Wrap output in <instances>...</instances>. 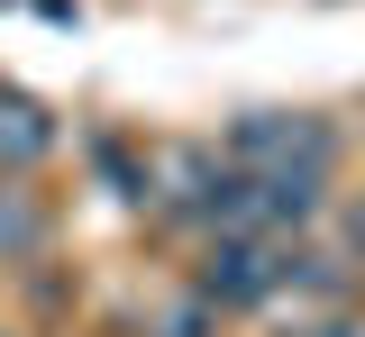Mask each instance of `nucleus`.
Segmentation results:
<instances>
[{
  "label": "nucleus",
  "mask_w": 365,
  "mask_h": 337,
  "mask_svg": "<svg viewBox=\"0 0 365 337\" xmlns=\"http://www.w3.org/2000/svg\"><path fill=\"white\" fill-rule=\"evenodd\" d=\"M210 319H220V310H210V301L192 291L182 310H165V319H155V337H210Z\"/></svg>",
  "instance_id": "6"
},
{
  "label": "nucleus",
  "mask_w": 365,
  "mask_h": 337,
  "mask_svg": "<svg viewBox=\"0 0 365 337\" xmlns=\"http://www.w3.org/2000/svg\"><path fill=\"white\" fill-rule=\"evenodd\" d=\"M46 246V210L28 192H9V173H0V264H28Z\"/></svg>",
  "instance_id": "5"
},
{
  "label": "nucleus",
  "mask_w": 365,
  "mask_h": 337,
  "mask_svg": "<svg viewBox=\"0 0 365 337\" xmlns=\"http://www.w3.org/2000/svg\"><path fill=\"white\" fill-rule=\"evenodd\" d=\"M46 155H55V109L37 92H0V173L19 183V173H37Z\"/></svg>",
  "instance_id": "4"
},
{
  "label": "nucleus",
  "mask_w": 365,
  "mask_h": 337,
  "mask_svg": "<svg viewBox=\"0 0 365 337\" xmlns=\"http://www.w3.org/2000/svg\"><path fill=\"white\" fill-rule=\"evenodd\" d=\"M0 337H9V328H0Z\"/></svg>",
  "instance_id": "8"
},
{
  "label": "nucleus",
  "mask_w": 365,
  "mask_h": 337,
  "mask_svg": "<svg viewBox=\"0 0 365 337\" xmlns=\"http://www.w3.org/2000/svg\"><path fill=\"white\" fill-rule=\"evenodd\" d=\"M228 164H247V173H329L338 164V128L311 119V109H247V119H228Z\"/></svg>",
  "instance_id": "1"
},
{
  "label": "nucleus",
  "mask_w": 365,
  "mask_h": 337,
  "mask_svg": "<svg viewBox=\"0 0 365 337\" xmlns=\"http://www.w3.org/2000/svg\"><path fill=\"white\" fill-rule=\"evenodd\" d=\"M220 183H228V155H210V146H165V155H155V173H146L155 210H165V219H192V228H210Z\"/></svg>",
  "instance_id": "3"
},
{
  "label": "nucleus",
  "mask_w": 365,
  "mask_h": 337,
  "mask_svg": "<svg viewBox=\"0 0 365 337\" xmlns=\"http://www.w3.org/2000/svg\"><path fill=\"white\" fill-rule=\"evenodd\" d=\"M292 283V237H265V228H228V237H210V255H201V301L210 310H265L274 291Z\"/></svg>",
  "instance_id": "2"
},
{
  "label": "nucleus",
  "mask_w": 365,
  "mask_h": 337,
  "mask_svg": "<svg viewBox=\"0 0 365 337\" xmlns=\"http://www.w3.org/2000/svg\"><path fill=\"white\" fill-rule=\"evenodd\" d=\"M311 337H356V319H319V328Z\"/></svg>",
  "instance_id": "7"
}]
</instances>
